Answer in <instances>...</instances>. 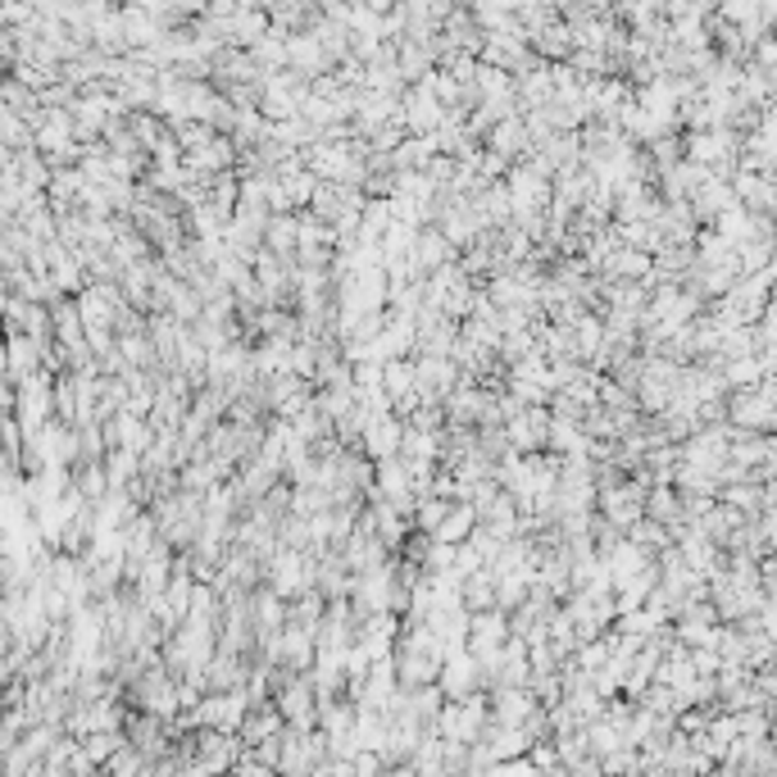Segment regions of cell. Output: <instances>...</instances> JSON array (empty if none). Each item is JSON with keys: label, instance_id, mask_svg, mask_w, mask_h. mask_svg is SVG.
Instances as JSON below:
<instances>
[{"label": "cell", "instance_id": "obj_1", "mask_svg": "<svg viewBox=\"0 0 777 777\" xmlns=\"http://www.w3.org/2000/svg\"><path fill=\"white\" fill-rule=\"evenodd\" d=\"M510 442L519 455H532V451H551V428H555V414L551 404H528V410H519L510 423Z\"/></svg>", "mask_w": 777, "mask_h": 777}, {"label": "cell", "instance_id": "obj_2", "mask_svg": "<svg viewBox=\"0 0 777 777\" xmlns=\"http://www.w3.org/2000/svg\"><path fill=\"white\" fill-rule=\"evenodd\" d=\"M242 741L246 746H255V741H268V736H278V732H287V714H282V704H278V696H264V700H251V709H246V719H242Z\"/></svg>", "mask_w": 777, "mask_h": 777}, {"label": "cell", "instance_id": "obj_3", "mask_svg": "<svg viewBox=\"0 0 777 777\" xmlns=\"http://www.w3.org/2000/svg\"><path fill=\"white\" fill-rule=\"evenodd\" d=\"M451 259H459L455 242H451V236L436 227V223H423L419 236H414V264H419V274L428 278V274H436V268L451 264Z\"/></svg>", "mask_w": 777, "mask_h": 777}, {"label": "cell", "instance_id": "obj_4", "mask_svg": "<svg viewBox=\"0 0 777 777\" xmlns=\"http://www.w3.org/2000/svg\"><path fill=\"white\" fill-rule=\"evenodd\" d=\"M536 704L542 700L532 696V687H496L491 691V719L504 723V728H523Z\"/></svg>", "mask_w": 777, "mask_h": 777}, {"label": "cell", "instance_id": "obj_5", "mask_svg": "<svg viewBox=\"0 0 777 777\" xmlns=\"http://www.w3.org/2000/svg\"><path fill=\"white\" fill-rule=\"evenodd\" d=\"M404 423L396 410H387V414H378L374 423H368V432H364V451L374 455V459H387V455H400V442H404Z\"/></svg>", "mask_w": 777, "mask_h": 777}, {"label": "cell", "instance_id": "obj_6", "mask_svg": "<svg viewBox=\"0 0 777 777\" xmlns=\"http://www.w3.org/2000/svg\"><path fill=\"white\" fill-rule=\"evenodd\" d=\"M264 246L274 255H282V259H296V251H300V210H278L274 219H268Z\"/></svg>", "mask_w": 777, "mask_h": 777}, {"label": "cell", "instance_id": "obj_7", "mask_svg": "<svg viewBox=\"0 0 777 777\" xmlns=\"http://www.w3.org/2000/svg\"><path fill=\"white\" fill-rule=\"evenodd\" d=\"M482 519H478V504L473 500H455L451 504V514H446V523L436 528V542H451V546H464L468 536H473V528H478Z\"/></svg>", "mask_w": 777, "mask_h": 777}, {"label": "cell", "instance_id": "obj_8", "mask_svg": "<svg viewBox=\"0 0 777 777\" xmlns=\"http://www.w3.org/2000/svg\"><path fill=\"white\" fill-rule=\"evenodd\" d=\"M419 387V374H414V355H396V359H382V391L391 396V410L396 400H404Z\"/></svg>", "mask_w": 777, "mask_h": 777}, {"label": "cell", "instance_id": "obj_9", "mask_svg": "<svg viewBox=\"0 0 777 777\" xmlns=\"http://www.w3.org/2000/svg\"><path fill=\"white\" fill-rule=\"evenodd\" d=\"M487 151H496L500 159H519L523 151H528V132H523V123H514V119H504L491 137H487Z\"/></svg>", "mask_w": 777, "mask_h": 777}, {"label": "cell", "instance_id": "obj_10", "mask_svg": "<svg viewBox=\"0 0 777 777\" xmlns=\"http://www.w3.org/2000/svg\"><path fill=\"white\" fill-rule=\"evenodd\" d=\"M123 741H127V732H123V728H110V732H87V736H82V746H87V755H91L100 768H106L110 755L123 746Z\"/></svg>", "mask_w": 777, "mask_h": 777}]
</instances>
